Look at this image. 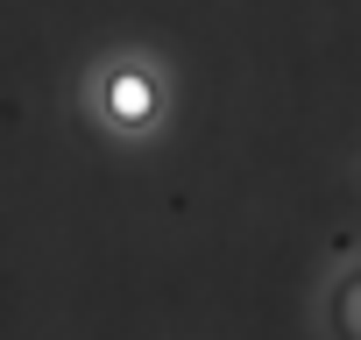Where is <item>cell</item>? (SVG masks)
Segmentation results:
<instances>
[{"label":"cell","mask_w":361,"mask_h":340,"mask_svg":"<svg viewBox=\"0 0 361 340\" xmlns=\"http://www.w3.org/2000/svg\"><path fill=\"white\" fill-rule=\"evenodd\" d=\"M106 114H114L121 128H142V121L156 114V85H149L142 71H114V78H106Z\"/></svg>","instance_id":"obj_1"}]
</instances>
